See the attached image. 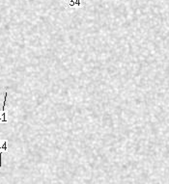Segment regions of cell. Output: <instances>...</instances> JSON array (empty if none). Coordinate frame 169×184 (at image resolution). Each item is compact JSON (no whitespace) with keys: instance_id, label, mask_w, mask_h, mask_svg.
<instances>
[{"instance_id":"6da1fadb","label":"cell","mask_w":169,"mask_h":184,"mask_svg":"<svg viewBox=\"0 0 169 184\" xmlns=\"http://www.w3.org/2000/svg\"><path fill=\"white\" fill-rule=\"evenodd\" d=\"M7 96L8 93H5V97H4V102H3V106H2V111H0V123H7V114H6V102H7Z\"/></svg>"},{"instance_id":"7a4b0ae2","label":"cell","mask_w":169,"mask_h":184,"mask_svg":"<svg viewBox=\"0 0 169 184\" xmlns=\"http://www.w3.org/2000/svg\"><path fill=\"white\" fill-rule=\"evenodd\" d=\"M8 150V142L6 140L0 141V169H1V155L3 152H6Z\"/></svg>"},{"instance_id":"3957f363","label":"cell","mask_w":169,"mask_h":184,"mask_svg":"<svg viewBox=\"0 0 169 184\" xmlns=\"http://www.w3.org/2000/svg\"><path fill=\"white\" fill-rule=\"evenodd\" d=\"M81 6V0H67V7L74 8Z\"/></svg>"}]
</instances>
